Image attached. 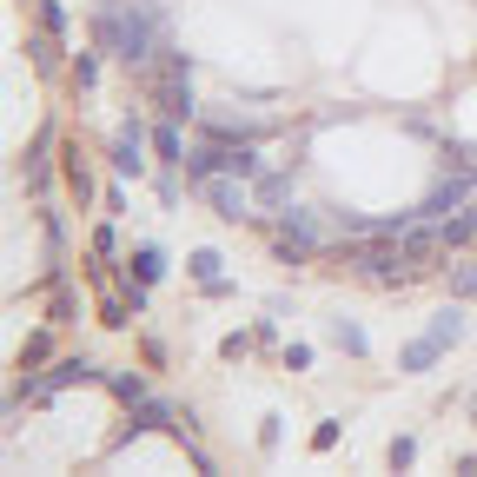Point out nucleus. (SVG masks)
<instances>
[{"mask_svg": "<svg viewBox=\"0 0 477 477\" xmlns=\"http://www.w3.org/2000/svg\"><path fill=\"white\" fill-rule=\"evenodd\" d=\"M100 33H107V47L119 60H152L160 54V40H166V21H160V7H140V0H133V7H113L107 21H100Z\"/></svg>", "mask_w": 477, "mask_h": 477, "instance_id": "f257e3e1", "label": "nucleus"}, {"mask_svg": "<svg viewBox=\"0 0 477 477\" xmlns=\"http://www.w3.org/2000/svg\"><path fill=\"white\" fill-rule=\"evenodd\" d=\"M457 338H464V312L451 305V312H438V318H431V332H418L412 345L398 351V371H431L438 358H445V351L457 345Z\"/></svg>", "mask_w": 477, "mask_h": 477, "instance_id": "f03ea898", "label": "nucleus"}, {"mask_svg": "<svg viewBox=\"0 0 477 477\" xmlns=\"http://www.w3.org/2000/svg\"><path fill=\"white\" fill-rule=\"evenodd\" d=\"M199 186H206V199H212V212H219V219H246V212H252V193H246L238 179L212 173V179H199Z\"/></svg>", "mask_w": 477, "mask_h": 477, "instance_id": "7ed1b4c3", "label": "nucleus"}, {"mask_svg": "<svg viewBox=\"0 0 477 477\" xmlns=\"http://www.w3.org/2000/svg\"><path fill=\"white\" fill-rule=\"evenodd\" d=\"M464 199H471V179H457V186H438V193L418 206V219H445V212H457V206H464Z\"/></svg>", "mask_w": 477, "mask_h": 477, "instance_id": "20e7f679", "label": "nucleus"}, {"mask_svg": "<svg viewBox=\"0 0 477 477\" xmlns=\"http://www.w3.org/2000/svg\"><path fill=\"white\" fill-rule=\"evenodd\" d=\"M160 272H166V252H160V246H140V252H133V285H140V292L160 279Z\"/></svg>", "mask_w": 477, "mask_h": 477, "instance_id": "39448f33", "label": "nucleus"}, {"mask_svg": "<svg viewBox=\"0 0 477 477\" xmlns=\"http://www.w3.org/2000/svg\"><path fill=\"white\" fill-rule=\"evenodd\" d=\"M113 166H119V173H140V166H146V152H140V133H119V140H113Z\"/></svg>", "mask_w": 477, "mask_h": 477, "instance_id": "423d86ee", "label": "nucleus"}, {"mask_svg": "<svg viewBox=\"0 0 477 477\" xmlns=\"http://www.w3.org/2000/svg\"><path fill=\"white\" fill-rule=\"evenodd\" d=\"M193 279H199V285H212V292L226 285V265H219V252H212V246H199V252H193Z\"/></svg>", "mask_w": 477, "mask_h": 477, "instance_id": "0eeeda50", "label": "nucleus"}, {"mask_svg": "<svg viewBox=\"0 0 477 477\" xmlns=\"http://www.w3.org/2000/svg\"><path fill=\"white\" fill-rule=\"evenodd\" d=\"M152 146H160L166 160H186V133H179V119H166V126H152Z\"/></svg>", "mask_w": 477, "mask_h": 477, "instance_id": "6e6552de", "label": "nucleus"}, {"mask_svg": "<svg viewBox=\"0 0 477 477\" xmlns=\"http://www.w3.org/2000/svg\"><path fill=\"white\" fill-rule=\"evenodd\" d=\"M332 338H338V345H345L351 358H365V351H371V338H365V332H358V325H351V318H332Z\"/></svg>", "mask_w": 477, "mask_h": 477, "instance_id": "1a4fd4ad", "label": "nucleus"}, {"mask_svg": "<svg viewBox=\"0 0 477 477\" xmlns=\"http://www.w3.org/2000/svg\"><path fill=\"white\" fill-rule=\"evenodd\" d=\"M412 457H418V438H391V464L404 471V464H412Z\"/></svg>", "mask_w": 477, "mask_h": 477, "instance_id": "9d476101", "label": "nucleus"}, {"mask_svg": "<svg viewBox=\"0 0 477 477\" xmlns=\"http://www.w3.org/2000/svg\"><path fill=\"white\" fill-rule=\"evenodd\" d=\"M312 445H318V451H332V445H338V418L318 424V431H312Z\"/></svg>", "mask_w": 477, "mask_h": 477, "instance_id": "9b49d317", "label": "nucleus"}, {"mask_svg": "<svg viewBox=\"0 0 477 477\" xmlns=\"http://www.w3.org/2000/svg\"><path fill=\"white\" fill-rule=\"evenodd\" d=\"M471 412H477V398H471Z\"/></svg>", "mask_w": 477, "mask_h": 477, "instance_id": "f8f14e48", "label": "nucleus"}]
</instances>
